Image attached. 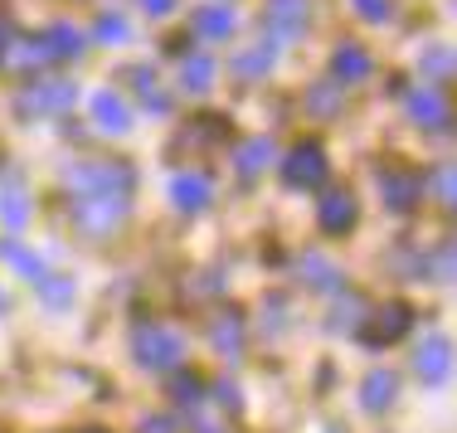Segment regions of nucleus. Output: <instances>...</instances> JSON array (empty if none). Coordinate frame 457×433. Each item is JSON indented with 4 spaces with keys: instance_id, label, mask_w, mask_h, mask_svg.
Here are the masks:
<instances>
[{
    "instance_id": "nucleus-7",
    "label": "nucleus",
    "mask_w": 457,
    "mask_h": 433,
    "mask_svg": "<svg viewBox=\"0 0 457 433\" xmlns=\"http://www.w3.org/2000/svg\"><path fill=\"white\" fill-rule=\"evenodd\" d=\"M355 214H361V210H355V195L351 190H326L321 204H317V224H321V234H331V239L351 234Z\"/></svg>"
},
{
    "instance_id": "nucleus-20",
    "label": "nucleus",
    "mask_w": 457,
    "mask_h": 433,
    "mask_svg": "<svg viewBox=\"0 0 457 433\" xmlns=\"http://www.w3.org/2000/svg\"><path fill=\"white\" fill-rule=\"evenodd\" d=\"M45 49H49V59H79V54H83V35H79V29H69V25H54L45 35Z\"/></svg>"
},
{
    "instance_id": "nucleus-3",
    "label": "nucleus",
    "mask_w": 457,
    "mask_h": 433,
    "mask_svg": "<svg viewBox=\"0 0 457 433\" xmlns=\"http://www.w3.org/2000/svg\"><path fill=\"white\" fill-rule=\"evenodd\" d=\"M63 180H69V195H93V190L127 195L137 186V171L127 161H88V166H73Z\"/></svg>"
},
{
    "instance_id": "nucleus-27",
    "label": "nucleus",
    "mask_w": 457,
    "mask_h": 433,
    "mask_svg": "<svg viewBox=\"0 0 457 433\" xmlns=\"http://www.w3.org/2000/svg\"><path fill=\"white\" fill-rule=\"evenodd\" d=\"M97 39H103V45H127L132 29H127L122 15H103V20H97Z\"/></svg>"
},
{
    "instance_id": "nucleus-9",
    "label": "nucleus",
    "mask_w": 457,
    "mask_h": 433,
    "mask_svg": "<svg viewBox=\"0 0 457 433\" xmlns=\"http://www.w3.org/2000/svg\"><path fill=\"white\" fill-rule=\"evenodd\" d=\"M413 371H419L423 385H448L453 375V346L448 337H428L419 346V355H413Z\"/></svg>"
},
{
    "instance_id": "nucleus-29",
    "label": "nucleus",
    "mask_w": 457,
    "mask_h": 433,
    "mask_svg": "<svg viewBox=\"0 0 457 433\" xmlns=\"http://www.w3.org/2000/svg\"><path fill=\"white\" fill-rule=\"evenodd\" d=\"M433 195H438L443 204H453V166H438V171H433Z\"/></svg>"
},
{
    "instance_id": "nucleus-2",
    "label": "nucleus",
    "mask_w": 457,
    "mask_h": 433,
    "mask_svg": "<svg viewBox=\"0 0 457 433\" xmlns=\"http://www.w3.org/2000/svg\"><path fill=\"white\" fill-rule=\"evenodd\" d=\"M409 327H413V307H409V302H385V307H370L355 331H361V341L370 346V351H379V346L404 341Z\"/></svg>"
},
{
    "instance_id": "nucleus-26",
    "label": "nucleus",
    "mask_w": 457,
    "mask_h": 433,
    "mask_svg": "<svg viewBox=\"0 0 457 433\" xmlns=\"http://www.w3.org/2000/svg\"><path fill=\"white\" fill-rule=\"evenodd\" d=\"M0 210H5V224L10 229H25V214H29V204H25V190H0Z\"/></svg>"
},
{
    "instance_id": "nucleus-16",
    "label": "nucleus",
    "mask_w": 457,
    "mask_h": 433,
    "mask_svg": "<svg viewBox=\"0 0 457 433\" xmlns=\"http://www.w3.org/2000/svg\"><path fill=\"white\" fill-rule=\"evenodd\" d=\"M395 395H399V380H395L389 371L370 375V380L361 385V404L370 409V414H379V409H389V404H395Z\"/></svg>"
},
{
    "instance_id": "nucleus-17",
    "label": "nucleus",
    "mask_w": 457,
    "mask_h": 433,
    "mask_svg": "<svg viewBox=\"0 0 457 433\" xmlns=\"http://www.w3.org/2000/svg\"><path fill=\"white\" fill-rule=\"evenodd\" d=\"M331 69H336L341 83H361V79H370V54L361 45H341L336 59H331Z\"/></svg>"
},
{
    "instance_id": "nucleus-32",
    "label": "nucleus",
    "mask_w": 457,
    "mask_h": 433,
    "mask_svg": "<svg viewBox=\"0 0 457 433\" xmlns=\"http://www.w3.org/2000/svg\"><path fill=\"white\" fill-rule=\"evenodd\" d=\"M312 103H317V107H321V112H317V117H336V97H331V93H326V88H317V93H312Z\"/></svg>"
},
{
    "instance_id": "nucleus-18",
    "label": "nucleus",
    "mask_w": 457,
    "mask_h": 433,
    "mask_svg": "<svg viewBox=\"0 0 457 433\" xmlns=\"http://www.w3.org/2000/svg\"><path fill=\"white\" fill-rule=\"evenodd\" d=\"M273 59H278V45L263 35V39H258V45L248 49V54H238V63H234V69L244 73V79H263V73L273 69Z\"/></svg>"
},
{
    "instance_id": "nucleus-22",
    "label": "nucleus",
    "mask_w": 457,
    "mask_h": 433,
    "mask_svg": "<svg viewBox=\"0 0 457 433\" xmlns=\"http://www.w3.org/2000/svg\"><path fill=\"white\" fill-rule=\"evenodd\" d=\"M0 258H5V263H15V273H25V278H45V263H39V254H29V248H20L15 239H5L0 244Z\"/></svg>"
},
{
    "instance_id": "nucleus-37",
    "label": "nucleus",
    "mask_w": 457,
    "mask_h": 433,
    "mask_svg": "<svg viewBox=\"0 0 457 433\" xmlns=\"http://www.w3.org/2000/svg\"><path fill=\"white\" fill-rule=\"evenodd\" d=\"M0 302H5V297H0Z\"/></svg>"
},
{
    "instance_id": "nucleus-4",
    "label": "nucleus",
    "mask_w": 457,
    "mask_h": 433,
    "mask_svg": "<svg viewBox=\"0 0 457 433\" xmlns=\"http://www.w3.org/2000/svg\"><path fill=\"white\" fill-rule=\"evenodd\" d=\"M73 97H79V88H73L69 79H35L25 93L15 97V107H20L25 117H49V112L73 107Z\"/></svg>"
},
{
    "instance_id": "nucleus-30",
    "label": "nucleus",
    "mask_w": 457,
    "mask_h": 433,
    "mask_svg": "<svg viewBox=\"0 0 457 433\" xmlns=\"http://www.w3.org/2000/svg\"><path fill=\"white\" fill-rule=\"evenodd\" d=\"M39 287H45V297H49V307H63V297H69L73 292V283H54V278L45 273L39 278Z\"/></svg>"
},
{
    "instance_id": "nucleus-10",
    "label": "nucleus",
    "mask_w": 457,
    "mask_h": 433,
    "mask_svg": "<svg viewBox=\"0 0 457 433\" xmlns=\"http://www.w3.org/2000/svg\"><path fill=\"white\" fill-rule=\"evenodd\" d=\"M210 200H214V180L204 176V171H180V176L170 180V204H176V210L200 214Z\"/></svg>"
},
{
    "instance_id": "nucleus-6",
    "label": "nucleus",
    "mask_w": 457,
    "mask_h": 433,
    "mask_svg": "<svg viewBox=\"0 0 457 433\" xmlns=\"http://www.w3.org/2000/svg\"><path fill=\"white\" fill-rule=\"evenodd\" d=\"M326 151L317 142H302V146H292L287 151V161H282V180H287L292 190H312V186H321L326 180Z\"/></svg>"
},
{
    "instance_id": "nucleus-35",
    "label": "nucleus",
    "mask_w": 457,
    "mask_h": 433,
    "mask_svg": "<svg viewBox=\"0 0 457 433\" xmlns=\"http://www.w3.org/2000/svg\"><path fill=\"white\" fill-rule=\"evenodd\" d=\"M170 5H176V0H141V10H146V15H166Z\"/></svg>"
},
{
    "instance_id": "nucleus-8",
    "label": "nucleus",
    "mask_w": 457,
    "mask_h": 433,
    "mask_svg": "<svg viewBox=\"0 0 457 433\" xmlns=\"http://www.w3.org/2000/svg\"><path fill=\"white\" fill-rule=\"evenodd\" d=\"M379 195H385V204L395 214H409L423 200V176H413V171H379Z\"/></svg>"
},
{
    "instance_id": "nucleus-19",
    "label": "nucleus",
    "mask_w": 457,
    "mask_h": 433,
    "mask_svg": "<svg viewBox=\"0 0 457 433\" xmlns=\"http://www.w3.org/2000/svg\"><path fill=\"white\" fill-rule=\"evenodd\" d=\"M180 88H185V93H210V88H214V59H210V54H195V59H185Z\"/></svg>"
},
{
    "instance_id": "nucleus-14",
    "label": "nucleus",
    "mask_w": 457,
    "mask_h": 433,
    "mask_svg": "<svg viewBox=\"0 0 457 433\" xmlns=\"http://www.w3.org/2000/svg\"><path fill=\"white\" fill-rule=\"evenodd\" d=\"M190 25H195V35H200V39H210V45H214V39L234 35V10H228V5H200L190 15Z\"/></svg>"
},
{
    "instance_id": "nucleus-28",
    "label": "nucleus",
    "mask_w": 457,
    "mask_h": 433,
    "mask_svg": "<svg viewBox=\"0 0 457 433\" xmlns=\"http://www.w3.org/2000/svg\"><path fill=\"white\" fill-rule=\"evenodd\" d=\"M170 395H176L180 404H200V399H204V385L195 380V375H180V380L170 385Z\"/></svg>"
},
{
    "instance_id": "nucleus-24",
    "label": "nucleus",
    "mask_w": 457,
    "mask_h": 433,
    "mask_svg": "<svg viewBox=\"0 0 457 433\" xmlns=\"http://www.w3.org/2000/svg\"><path fill=\"white\" fill-rule=\"evenodd\" d=\"M302 283H312V287H336V283H341V273H336L326 258H302Z\"/></svg>"
},
{
    "instance_id": "nucleus-15",
    "label": "nucleus",
    "mask_w": 457,
    "mask_h": 433,
    "mask_svg": "<svg viewBox=\"0 0 457 433\" xmlns=\"http://www.w3.org/2000/svg\"><path fill=\"white\" fill-rule=\"evenodd\" d=\"M210 346L220 355H238V351H244V317H238V312H220V317L210 321Z\"/></svg>"
},
{
    "instance_id": "nucleus-21",
    "label": "nucleus",
    "mask_w": 457,
    "mask_h": 433,
    "mask_svg": "<svg viewBox=\"0 0 457 433\" xmlns=\"http://www.w3.org/2000/svg\"><path fill=\"white\" fill-rule=\"evenodd\" d=\"M268 161H273V142H263V137H258V142H244V146H238L234 166L244 171V176H258V171H263Z\"/></svg>"
},
{
    "instance_id": "nucleus-25",
    "label": "nucleus",
    "mask_w": 457,
    "mask_h": 433,
    "mask_svg": "<svg viewBox=\"0 0 457 433\" xmlns=\"http://www.w3.org/2000/svg\"><path fill=\"white\" fill-rule=\"evenodd\" d=\"M419 69L428 73V79H448V73H453V49H448V45H433V49H423Z\"/></svg>"
},
{
    "instance_id": "nucleus-5",
    "label": "nucleus",
    "mask_w": 457,
    "mask_h": 433,
    "mask_svg": "<svg viewBox=\"0 0 457 433\" xmlns=\"http://www.w3.org/2000/svg\"><path fill=\"white\" fill-rule=\"evenodd\" d=\"M132 341H137V361L146 365V371H170V365L185 361V341L166 327H141Z\"/></svg>"
},
{
    "instance_id": "nucleus-11",
    "label": "nucleus",
    "mask_w": 457,
    "mask_h": 433,
    "mask_svg": "<svg viewBox=\"0 0 457 433\" xmlns=\"http://www.w3.org/2000/svg\"><path fill=\"white\" fill-rule=\"evenodd\" d=\"M268 35L273 39H302L307 29V0H268Z\"/></svg>"
},
{
    "instance_id": "nucleus-36",
    "label": "nucleus",
    "mask_w": 457,
    "mask_h": 433,
    "mask_svg": "<svg viewBox=\"0 0 457 433\" xmlns=\"http://www.w3.org/2000/svg\"><path fill=\"white\" fill-rule=\"evenodd\" d=\"M88 433H103V429H88Z\"/></svg>"
},
{
    "instance_id": "nucleus-34",
    "label": "nucleus",
    "mask_w": 457,
    "mask_h": 433,
    "mask_svg": "<svg viewBox=\"0 0 457 433\" xmlns=\"http://www.w3.org/2000/svg\"><path fill=\"white\" fill-rule=\"evenodd\" d=\"M453 273V244H443L438 248V278H448Z\"/></svg>"
},
{
    "instance_id": "nucleus-1",
    "label": "nucleus",
    "mask_w": 457,
    "mask_h": 433,
    "mask_svg": "<svg viewBox=\"0 0 457 433\" xmlns=\"http://www.w3.org/2000/svg\"><path fill=\"white\" fill-rule=\"evenodd\" d=\"M132 200L117 190H93V195H69V214L83 234H112L117 224L127 220Z\"/></svg>"
},
{
    "instance_id": "nucleus-13",
    "label": "nucleus",
    "mask_w": 457,
    "mask_h": 433,
    "mask_svg": "<svg viewBox=\"0 0 457 433\" xmlns=\"http://www.w3.org/2000/svg\"><path fill=\"white\" fill-rule=\"evenodd\" d=\"M409 117L419 127H428V132H443L448 127V103H443V93L419 88V93H409Z\"/></svg>"
},
{
    "instance_id": "nucleus-12",
    "label": "nucleus",
    "mask_w": 457,
    "mask_h": 433,
    "mask_svg": "<svg viewBox=\"0 0 457 433\" xmlns=\"http://www.w3.org/2000/svg\"><path fill=\"white\" fill-rule=\"evenodd\" d=\"M93 122L103 127V132L122 137L127 127H132V112H127V103H122L112 88H97V93H93Z\"/></svg>"
},
{
    "instance_id": "nucleus-31",
    "label": "nucleus",
    "mask_w": 457,
    "mask_h": 433,
    "mask_svg": "<svg viewBox=\"0 0 457 433\" xmlns=\"http://www.w3.org/2000/svg\"><path fill=\"white\" fill-rule=\"evenodd\" d=\"M355 10H361L365 20H385L389 15V0H351Z\"/></svg>"
},
{
    "instance_id": "nucleus-33",
    "label": "nucleus",
    "mask_w": 457,
    "mask_h": 433,
    "mask_svg": "<svg viewBox=\"0 0 457 433\" xmlns=\"http://www.w3.org/2000/svg\"><path fill=\"white\" fill-rule=\"evenodd\" d=\"M141 433H176L170 419H141Z\"/></svg>"
},
{
    "instance_id": "nucleus-23",
    "label": "nucleus",
    "mask_w": 457,
    "mask_h": 433,
    "mask_svg": "<svg viewBox=\"0 0 457 433\" xmlns=\"http://www.w3.org/2000/svg\"><path fill=\"white\" fill-rule=\"evenodd\" d=\"M132 83H137V93H141V103H146V107L170 112V97L161 93V83H156V73H151V69H132Z\"/></svg>"
}]
</instances>
